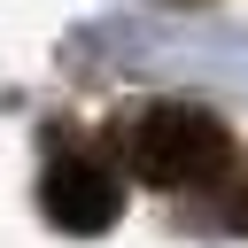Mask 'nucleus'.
<instances>
[{"mask_svg":"<svg viewBox=\"0 0 248 248\" xmlns=\"http://www.w3.org/2000/svg\"><path fill=\"white\" fill-rule=\"evenodd\" d=\"M39 209H46L62 232H108L116 209H124V186H116L108 163L62 155V163H46V178H39Z\"/></svg>","mask_w":248,"mask_h":248,"instance_id":"f03ea898","label":"nucleus"},{"mask_svg":"<svg viewBox=\"0 0 248 248\" xmlns=\"http://www.w3.org/2000/svg\"><path fill=\"white\" fill-rule=\"evenodd\" d=\"M124 163L132 178L163 186V194H194V186H217L232 170V140L209 108H186V101H155L147 116H132V140H124Z\"/></svg>","mask_w":248,"mask_h":248,"instance_id":"f257e3e1","label":"nucleus"}]
</instances>
